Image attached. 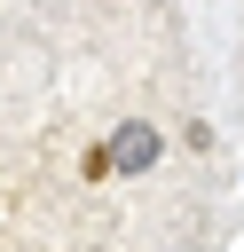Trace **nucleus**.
<instances>
[{
	"label": "nucleus",
	"instance_id": "f257e3e1",
	"mask_svg": "<svg viewBox=\"0 0 244 252\" xmlns=\"http://www.w3.org/2000/svg\"><path fill=\"white\" fill-rule=\"evenodd\" d=\"M102 158H110V173H150V165L165 158V134H157L150 118H126V126L102 142Z\"/></svg>",
	"mask_w": 244,
	"mask_h": 252
}]
</instances>
